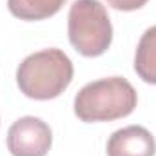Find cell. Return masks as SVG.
I'll return each mask as SVG.
<instances>
[{"label":"cell","mask_w":156,"mask_h":156,"mask_svg":"<svg viewBox=\"0 0 156 156\" xmlns=\"http://www.w3.org/2000/svg\"><path fill=\"white\" fill-rule=\"evenodd\" d=\"M134 71L144 82L156 85V26L149 27L138 42Z\"/></svg>","instance_id":"cell-6"},{"label":"cell","mask_w":156,"mask_h":156,"mask_svg":"<svg viewBox=\"0 0 156 156\" xmlns=\"http://www.w3.org/2000/svg\"><path fill=\"white\" fill-rule=\"evenodd\" d=\"M73 73L71 58L62 49L49 47L22 60L16 69V83L27 98L53 100L69 87Z\"/></svg>","instance_id":"cell-1"},{"label":"cell","mask_w":156,"mask_h":156,"mask_svg":"<svg viewBox=\"0 0 156 156\" xmlns=\"http://www.w3.org/2000/svg\"><path fill=\"white\" fill-rule=\"evenodd\" d=\"M71 45L82 56H100L113 42V26L100 0H75L67 16Z\"/></svg>","instance_id":"cell-3"},{"label":"cell","mask_w":156,"mask_h":156,"mask_svg":"<svg viewBox=\"0 0 156 156\" xmlns=\"http://www.w3.org/2000/svg\"><path fill=\"white\" fill-rule=\"evenodd\" d=\"M51 144V127L37 116L18 118L7 131V149L13 156H45Z\"/></svg>","instance_id":"cell-4"},{"label":"cell","mask_w":156,"mask_h":156,"mask_svg":"<svg viewBox=\"0 0 156 156\" xmlns=\"http://www.w3.org/2000/svg\"><path fill=\"white\" fill-rule=\"evenodd\" d=\"M107 4L118 11H136L140 7H144L147 4V0H107Z\"/></svg>","instance_id":"cell-8"},{"label":"cell","mask_w":156,"mask_h":156,"mask_svg":"<svg viewBox=\"0 0 156 156\" xmlns=\"http://www.w3.org/2000/svg\"><path fill=\"white\" fill-rule=\"evenodd\" d=\"M138 104L134 87L122 76L94 80L75 96V115L85 123L113 122L129 116Z\"/></svg>","instance_id":"cell-2"},{"label":"cell","mask_w":156,"mask_h":156,"mask_svg":"<svg viewBox=\"0 0 156 156\" xmlns=\"http://www.w3.org/2000/svg\"><path fill=\"white\" fill-rule=\"evenodd\" d=\"M154 136L142 125L118 129L107 142V156H154Z\"/></svg>","instance_id":"cell-5"},{"label":"cell","mask_w":156,"mask_h":156,"mask_svg":"<svg viewBox=\"0 0 156 156\" xmlns=\"http://www.w3.org/2000/svg\"><path fill=\"white\" fill-rule=\"evenodd\" d=\"M66 2L67 0H7V9L20 20L35 22L56 15Z\"/></svg>","instance_id":"cell-7"}]
</instances>
